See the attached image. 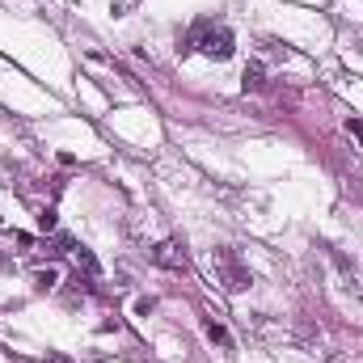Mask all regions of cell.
Instances as JSON below:
<instances>
[{
  "label": "cell",
  "instance_id": "obj_9",
  "mask_svg": "<svg viewBox=\"0 0 363 363\" xmlns=\"http://www.w3.org/2000/svg\"><path fill=\"white\" fill-rule=\"evenodd\" d=\"M351 135H359V144H363V119H351Z\"/></svg>",
  "mask_w": 363,
  "mask_h": 363
},
{
  "label": "cell",
  "instance_id": "obj_7",
  "mask_svg": "<svg viewBox=\"0 0 363 363\" xmlns=\"http://www.w3.org/2000/svg\"><path fill=\"white\" fill-rule=\"evenodd\" d=\"M203 330H207V338H212V342H220V346H233V338H228V330H224V326H216V321H207Z\"/></svg>",
  "mask_w": 363,
  "mask_h": 363
},
{
  "label": "cell",
  "instance_id": "obj_3",
  "mask_svg": "<svg viewBox=\"0 0 363 363\" xmlns=\"http://www.w3.org/2000/svg\"><path fill=\"white\" fill-rule=\"evenodd\" d=\"M152 262L157 267H169V271H186V253L178 241H161L157 249H152Z\"/></svg>",
  "mask_w": 363,
  "mask_h": 363
},
{
  "label": "cell",
  "instance_id": "obj_8",
  "mask_svg": "<svg viewBox=\"0 0 363 363\" xmlns=\"http://www.w3.org/2000/svg\"><path fill=\"white\" fill-rule=\"evenodd\" d=\"M38 228L56 233V212H51V207H38Z\"/></svg>",
  "mask_w": 363,
  "mask_h": 363
},
{
  "label": "cell",
  "instance_id": "obj_1",
  "mask_svg": "<svg viewBox=\"0 0 363 363\" xmlns=\"http://www.w3.org/2000/svg\"><path fill=\"white\" fill-rule=\"evenodd\" d=\"M194 47L203 51L207 60H233V51H237L233 30H228V26H212V22L194 26V34H190V38H186V47H182V56H190Z\"/></svg>",
  "mask_w": 363,
  "mask_h": 363
},
{
  "label": "cell",
  "instance_id": "obj_4",
  "mask_svg": "<svg viewBox=\"0 0 363 363\" xmlns=\"http://www.w3.org/2000/svg\"><path fill=\"white\" fill-rule=\"evenodd\" d=\"M241 89H245V93H262V89H267V68L258 64V60L245 64V72H241Z\"/></svg>",
  "mask_w": 363,
  "mask_h": 363
},
{
  "label": "cell",
  "instance_id": "obj_6",
  "mask_svg": "<svg viewBox=\"0 0 363 363\" xmlns=\"http://www.w3.org/2000/svg\"><path fill=\"white\" fill-rule=\"evenodd\" d=\"M56 283H60V271H56V267H47V271L34 275V287H38V292H51Z\"/></svg>",
  "mask_w": 363,
  "mask_h": 363
},
{
  "label": "cell",
  "instance_id": "obj_2",
  "mask_svg": "<svg viewBox=\"0 0 363 363\" xmlns=\"http://www.w3.org/2000/svg\"><path fill=\"white\" fill-rule=\"evenodd\" d=\"M212 267H216V275H220L224 292H245V287L253 283L249 267L241 262V258H237V249H228V245H220V249L212 253Z\"/></svg>",
  "mask_w": 363,
  "mask_h": 363
},
{
  "label": "cell",
  "instance_id": "obj_10",
  "mask_svg": "<svg viewBox=\"0 0 363 363\" xmlns=\"http://www.w3.org/2000/svg\"><path fill=\"white\" fill-rule=\"evenodd\" d=\"M47 363H72L68 355H47Z\"/></svg>",
  "mask_w": 363,
  "mask_h": 363
},
{
  "label": "cell",
  "instance_id": "obj_5",
  "mask_svg": "<svg viewBox=\"0 0 363 363\" xmlns=\"http://www.w3.org/2000/svg\"><path fill=\"white\" fill-rule=\"evenodd\" d=\"M68 253L76 258V267H81V271H85L89 279H97V275H101V267H97V258H93V253H89L85 245H76V241H72V249H68Z\"/></svg>",
  "mask_w": 363,
  "mask_h": 363
}]
</instances>
